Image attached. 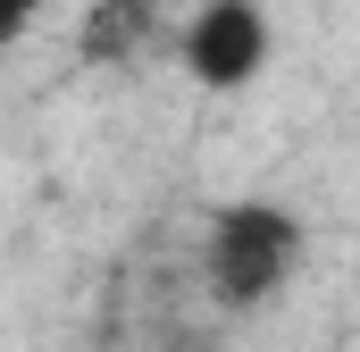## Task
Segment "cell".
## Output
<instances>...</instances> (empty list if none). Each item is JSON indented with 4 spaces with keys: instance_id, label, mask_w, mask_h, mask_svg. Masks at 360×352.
Instances as JSON below:
<instances>
[{
    "instance_id": "3",
    "label": "cell",
    "mask_w": 360,
    "mask_h": 352,
    "mask_svg": "<svg viewBox=\"0 0 360 352\" xmlns=\"http://www.w3.org/2000/svg\"><path fill=\"white\" fill-rule=\"evenodd\" d=\"M143 42H160V0H92L84 25H76V51H84L92 68H117Z\"/></svg>"
},
{
    "instance_id": "1",
    "label": "cell",
    "mask_w": 360,
    "mask_h": 352,
    "mask_svg": "<svg viewBox=\"0 0 360 352\" xmlns=\"http://www.w3.org/2000/svg\"><path fill=\"white\" fill-rule=\"evenodd\" d=\"M310 227L276 201H226L201 235V285L218 310H260L269 294H285V277L302 268Z\"/></svg>"
},
{
    "instance_id": "4",
    "label": "cell",
    "mask_w": 360,
    "mask_h": 352,
    "mask_svg": "<svg viewBox=\"0 0 360 352\" xmlns=\"http://www.w3.org/2000/svg\"><path fill=\"white\" fill-rule=\"evenodd\" d=\"M34 17H42V0H0V51H8V42L34 25Z\"/></svg>"
},
{
    "instance_id": "2",
    "label": "cell",
    "mask_w": 360,
    "mask_h": 352,
    "mask_svg": "<svg viewBox=\"0 0 360 352\" xmlns=\"http://www.w3.org/2000/svg\"><path fill=\"white\" fill-rule=\"evenodd\" d=\"M269 8L260 0H201L193 17H184L176 51L184 68H193V84L201 92H243L260 68H269Z\"/></svg>"
}]
</instances>
